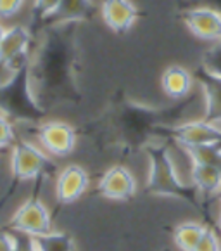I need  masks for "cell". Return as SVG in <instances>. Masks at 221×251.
Segmentation results:
<instances>
[{
    "label": "cell",
    "mask_w": 221,
    "mask_h": 251,
    "mask_svg": "<svg viewBox=\"0 0 221 251\" xmlns=\"http://www.w3.org/2000/svg\"><path fill=\"white\" fill-rule=\"evenodd\" d=\"M149 159H151L149 187L164 196H183L185 185L180 180L171 152L164 148H154L149 152Z\"/></svg>",
    "instance_id": "obj_1"
},
{
    "label": "cell",
    "mask_w": 221,
    "mask_h": 251,
    "mask_svg": "<svg viewBox=\"0 0 221 251\" xmlns=\"http://www.w3.org/2000/svg\"><path fill=\"white\" fill-rule=\"evenodd\" d=\"M173 139L185 149L200 146H221V120L197 118L181 122L173 128Z\"/></svg>",
    "instance_id": "obj_2"
},
{
    "label": "cell",
    "mask_w": 221,
    "mask_h": 251,
    "mask_svg": "<svg viewBox=\"0 0 221 251\" xmlns=\"http://www.w3.org/2000/svg\"><path fill=\"white\" fill-rule=\"evenodd\" d=\"M48 154L33 142L19 141L12 144L11 172L18 180L26 182L40 177L48 166Z\"/></svg>",
    "instance_id": "obj_3"
},
{
    "label": "cell",
    "mask_w": 221,
    "mask_h": 251,
    "mask_svg": "<svg viewBox=\"0 0 221 251\" xmlns=\"http://www.w3.org/2000/svg\"><path fill=\"white\" fill-rule=\"evenodd\" d=\"M11 227L19 234L37 237L52 230V217L48 208L37 198H31L18 208L11 218Z\"/></svg>",
    "instance_id": "obj_4"
},
{
    "label": "cell",
    "mask_w": 221,
    "mask_h": 251,
    "mask_svg": "<svg viewBox=\"0 0 221 251\" xmlns=\"http://www.w3.org/2000/svg\"><path fill=\"white\" fill-rule=\"evenodd\" d=\"M183 25L196 38L207 44L221 42V11L213 5H196L183 12Z\"/></svg>",
    "instance_id": "obj_5"
},
{
    "label": "cell",
    "mask_w": 221,
    "mask_h": 251,
    "mask_svg": "<svg viewBox=\"0 0 221 251\" xmlns=\"http://www.w3.org/2000/svg\"><path fill=\"white\" fill-rule=\"evenodd\" d=\"M38 142L47 154L64 158L76 148V130L66 122L52 120L38 128Z\"/></svg>",
    "instance_id": "obj_6"
},
{
    "label": "cell",
    "mask_w": 221,
    "mask_h": 251,
    "mask_svg": "<svg viewBox=\"0 0 221 251\" xmlns=\"http://www.w3.org/2000/svg\"><path fill=\"white\" fill-rule=\"evenodd\" d=\"M88 172L80 165H67L57 175L55 180V198L63 204L74 203L88 189Z\"/></svg>",
    "instance_id": "obj_7"
},
{
    "label": "cell",
    "mask_w": 221,
    "mask_h": 251,
    "mask_svg": "<svg viewBox=\"0 0 221 251\" xmlns=\"http://www.w3.org/2000/svg\"><path fill=\"white\" fill-rule=\"evenodd\" d=\"M99 191L104 198L114 201H125L135 194L136 180L132 172L123 165L110 166L109 170L100 177Z\"/></svg>",
    "instance_id": "obj_8"
},
{
    "label": "cell",
    "mask_w": 221,
    "mask_h": 251,
    "mask_svg": "<svg viewBox=\"0 0 221 251\" xmlns=\"http://www.w3.org/2000/svg\"><path fill=\"white\" fill-rule=\"evenodd\" d=\"M138 9L132 0H102L100 18L104 25L116 33H125L135 25Z\"/></svg>",
    "instance_id": "obj_9"
},
{
    "label": "cell",
    "mask_w": 221,
    "mask_h": 251,
    "mask_svg": "<svg viewBox=\"0 0 221 251\" xmlns=\"http://www.w3.org/2000/svg\"><path fill=\"white\" fill-rule=\"evenodd\" d=\"M31 45V31L26 25L12 23L5 28L4 38L0 42V64L22 57L28 54Z\"/></svg>",
    "instance_id": "obj_10"
},
{
    "label": "cell",
    "mask_w": 221,
    "mask_h": 251,
    "mask_svg": "<svg viewBox=\"0 0 221 251\" xmlns=\"http://www.w3.org/2000/svg\"><path fill=\"white\" fill-rule=\"evenodd\" d=\"M161 89L170 99H185L194 89V76L187 68L180 64L168 66L161 75Z\"/></svg>",
    "instance_id": "obj_11"
},
{
    "label": "cell",
    "mask_w": 221,
    "mask_h": 251,
    "mask_svg": "<svg viewBox=\"0 0 221 251\" xmlns=\"http://www.w3.org/2000/svg\"><path fill=\"white\" fill-rule=\"evenodd\" d=\"M190 180L192 185L199 189L200 192H207V194L216 192L218 194V191L221 189V168L192 161Z\"/></svg>",
    "instance_id": "obj_12"
},
{
    "label": "cell",
    "mask_w": 221,
    "mask_h": 251,
    "mask_svg": "<svg viewBox=\"0 0 221 251\" xmlns=\"http://www.w3.org/2000/svg\"><path fill=\"white\" fill-rule=\"evenodd\" d=\"M206 232L207 227L199 222H183L175 229L173 241L180 251H194Z\"/></svg>",
    "instance_id": "obj_13"
},
{
    "label": "cell",
    "mask_w": 221,
    "mask_h": 251,
    "mask_svg": "<svg viewBox=\"0 0 221 251\" xmlns=\"http://www.w3.org/2000/svg\"><path fill=\"white\" fill-rule=\"evenodd\" d=\"M35 251H74V241L64 232H50L31 237Z\"/></svg>",
    "instance_id": "obj_14"
},
{
    "label": "cell",
    "mask_w": 221,
    "mask_h": 251,
    "mask_svg": "<svg viewBox=\"0 0 221 251\" xmlns=\"http://www.w3.org/2000/svg\"><path fill=\"white\" fill-rule=\"evenodd\" d=\"M202 68L207 78L221 81V42L211 44L202 57Z\"/></svg>",
    "instance_id": "obj_15"
},
{
    "label": "cell",
    "mask_w": 221,
    "mask_h": 251,
    "mask_svg": "<svg viewBox=\"0 0 221 251\" xmlns=\"http://www.w3.org/2000/svg\"><path fill=\"white\" fill-rule=\"evenodd\" d=\"M28 0H0V21H11L21 14Z\"/></svg>",
    "instance_id": "obj_16"
},
{
    "label": "cell",
    "mask_w": 221,
    "mask_h": 251,
    "mask_svg": "<svg viewBox=\"0 0 221 251\" xmlns=\"http://www.w3.org/2000/svg\"><path fill=\"white\" fill-rule=\"evenodd\" d=\"M63 2L64 0H33V9L42 18H52L61 11Z\"/></svg>",
    "instance_id": "obj_17"
},
{
    "label": "cell",
    "mask_w": 221,
    "mask_h": 251,
    "mask_svg": "<svg viewBox=\"0 0 221 251\" xmlns=\"http://www.w3.org/2000/svg\"><path fill=\"white\" fill-rule=\"evenodd\" d=\"M14 144V126L5 113L0 111V149H5Z\"/></svg>",
    "instance_id": "obj_18"
},
{
    "label": "cell",
    "mask_w": 221,
    "mask_h": 251,
    "mask_svg": "<svg viewBox=\"0 0 221 251\" xmlns=\"http://www.w3.org/2000/svg\"><path fill=\"white\" fill-rule=\"evenodd\" d=\"M194 251H221L218 236L213 232V230L207 229V232L204 234V237L200 239V243L197 244V248Z\"/></svg>",
    "instance_id": "obj_19"
},
{
    "label": "cell",
    "mask_w": 221,
    "mask_h": 251,
    "mask_svg": "<svg viewBox=\"0 0 221 251\" xmlns=\"http://www.w3.org/2000/svg\"><path fill=\"white\" fill-rule=\"evenodd\" d=\"M0 251H18V237L0 230Z\"/></svg>",
    "instance_id": "obj_20"
},
{
    "label": "cell",
    "mask_w": 221,
    "mask_h": 251,
    "mask_svg": "<svg viewBox=\"0 0 221 251\" xmlns=\"http://www.w3.org/2000/svg\"><path fill=\"white\" fill-rule=\"evenodd\" d=\"M5 28L7 26L4 25V21H0V42H2V38H4V33H5Z\"/></svg>",
    "instance_id": "obj_21"
},
{
    "label": "cell",
    "mask_w": 221,
    "mask_h": 251,
    "mask_svg": "<svg viewBox=\"0 0 221 251\" xmlns=\"http://www.w3.org/2000/svg\"><path fill=\"white\" fill-rule=\"evenodd\" d=\"M218 226H220V229H221V213H220V217H218Z\"/></svg>",
    "instance_id": "obj_22"
},
{
    "label": "cell",
    "mask_w": 221,
    "mask_h": 251,
    "mask_svg": "<svg viewBox=\"0 0 221 251\" xmlns=\"http://www.w3.org/2000/svg\"><path fill=\"white\" fill-rule=\"evenodd\" d=\"M218 198H220V200H221V189H220V191H218Z\"/></svg>",
    "instance_id": "obj_23"
}]
</instances>
